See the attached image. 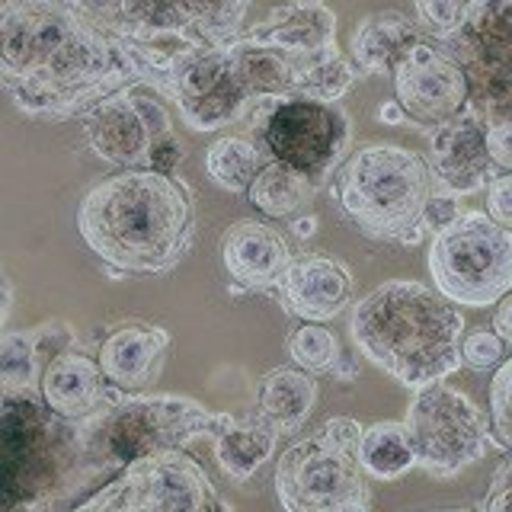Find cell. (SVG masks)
<instances>
[{"label": "cell", "instance_id": "obj_25", "mask_svg": "<svg viewBox=\"0 0 512 512\" xmlns=\"http://www.w3.org/2000/svg\"><path fill=\"white\" fill-rule=\"evenodd\" d=\"M317 404V381L314 375L301 372V368H272L260 378L256 388V416L279 432V436H292L298 432Z\"/></svg>", "mask_w": 512, "mask_h": 512}, {"label": "cell", "instance_id": "obj_8", "mask_svg": "<svg viewBox=\"0 0 512 512\" xmlns=\"http://www.w3.org/2000/svg\"><path fill=\"white\" fill-rule=\"evenodd\" d=\"M362 426L333 416L314 436L292 442L276 464V496L285 512H372L359 464Z\"/></svg>", "mask_w": 512, "mask_h": 512}, {"label": "cell", "instance_id": "obj_44", "mask_svg": "<svg viewBox=\"0 0 512 512\" xmlns=\"http://www.w3.org/2000/svg\"><path fill=\"white\" fill-rule=\"evenodd\" d=\"M448 512H464V509H448Z\"/></svg>", "mask_w": 512, "mask_h": 512}, {"label": "cell", "instance_id": "obj_28", "mask_svg": "<svg viewBox=\"0 0 512 512\" xmlns=\"http://www.w3.org/2000/svg\"><path fill=\"white\" fill-rule=\"evenodd\" d=\"M359 464L375 480H397L400 474H407L416 464L407 426L394 420L368 426L359 442Z\"/></svg>", "mask_w": 512, "mask_h": 512}, {"label": "cell", "instance_id": "obj_42", "mask_svg": "<svg viewBox=\"0 0 512 512\" xmlns=\"http://www.w3.org/2000/svg\"><path fill=\"white\" fill-rule=\"evenodd\" d=\"M10 301H13V288L10 279L4 276V269H0V327H4V320L10 314Z\"/></svg>", "mask_w": 512, "mask_h": 512}, {"label": "cell", "instance_id": "obj_32", "mask_svg": "<svg viewBox=\"0 0 512 512\" xmlns=\"http://www.w3.org/2000/svg\"><path fill=\"white\" fill-rule=\"evenodd\" d=\"M490 429L496 445L512 452V359H506L490 381Z\"/></svg>", "mask_w": 512, "mask_h": 512}, {"label": "cell", "instance_id": "obj_27", "mask_svg": "<svg viewBox=\"0 0 512 512\" xmlns=\"http://www.w3.org/2000/svg\"><path fill=\"white\" fill-rule=\"evenodd\" d=\"M314 196H317V186L308 176H301L298 170L285 164H276V160H269L260 170V176L253 180V186L247 189L250 205H256L272 221L301 215L304 208L314 202Z\"/></svg>", "mask_w": 512, "mask_h": 512}, {"label": "cell", "instance_id": "obj_34", "mask_svg": "<svg viewBox=\"0 0 512 512\" xmlns=\"http://www.w3.org/2000/svg\"><path fill=\"white\" fill-rule=\"evenodd\" d=\"M503 340L493 333V327H474L468 336L461 340V362L471 368H493L503 362Z\"/></svg>", "mask_w": 512, "mask_h": 512}, {"label": "cell", "instance_id": "obj_21", "mask_svg": "<svg viewBox=\"0 0 512 512\" xmlns=\"http://www.w3.org/2000/svg\"><path fill=\"white\" fill-rule=\"evenodd\" d=\"M170 352V333L148 324H122L106 333L96 352V365H100L109 388L119 394H135L151 388V384L164 372Z\"/></svg>", "mask_w": 512, "mask_h": 512}, {"label": "cell", "instance_id": "obj_41", "mask_svg": "<svg viewBox=\"0 0 512 512\" xmlns=\"http://www.w3.org/2000/svg\"><path fill=\"white\" fill-rule=\"evenodd\" d=\"M314 231H317V218H314V215H298V218L292 221V234H295L298 240L314 237Z\"/></svg>", "mask_w": 512, "mask_h": 512}, {"label": "cell", "instance_id": "obj_12", "mask_svg": "<svg viewBox=\"0 0 512 512\" xmlns=\"http://www.w3.org/2000/svg\"><path fill=\"white\" fill-rule=\"evenodd\" d=\"M71 512H231L208 474L183 452L128 464Z\"/></svg>", "mask_w": 512, "mask_h": 512}, {"label": "cell", "instance_id": "obj_17", "mask_svg": "<svg viewBox=\"0 0 512 512\" xmlns=\"http://www.w3.org/2000/svg\"><path fill=\"white\" fill-rule=\"evenodd\" d=\"M426 167L439 196H471L493 183L496 167L487 154L484 119L471 106L432 132Z\"/></svg>", "mask_w": 512, "mask_h": 512}, {"label": "cell", "instance_id": "obj_1", "mask_svg": "<svg viewBox=\"0 0 512 512\" xmlns=\"http://www.w3.org/2000/svg\"><path fill=\"white\" fill-rule=\"evenodd\" d=\"M141 80L138 64L74 4L0 0V87L32 116L90 112Z\"/></svg>", "mask_w": 512, "mask_h": 512}, {"label": "cell", "instance_id": "obj_4", "mask_svg": "<svg viewBox=\"0 0 512 512\" xmlns=\"http://www.w3.org/2000/svg\"><path fill=\"white\" fill-rule=\"evenodd\" d=\"M349 336L368 362L410 391L442 384L464 365L461 311L413 279L381 282L352 304Z\"/></svg>", "mask_w": 512, "mask_h": 512}, {"label": "cell", "instance_id": "obj_43", "mask_svg": "<svg viewBox=\"0 0 512 512\" xmlns=\"http://www.w3.org/2000/svg\"><path fill=\"white\" fill-rule=\"evenodd\" d=\"M378 119H381L384 125H400L407 116H404V109H400V106L391 100V103H384V106L378 109Z\"/></svg>", "mask_w": 512, "mask_h": 512}, {"label": "cell", "instance_id": "obj_11", "mask_svg": "<svg viewBox=\"0 0 512 512\" xmlns=\"http://www.w3.org/2000/svg\"><path fill=\"white\" fill-rule=\"evenodd\" d=\"M407 436L416 464L432 477H455L487 455L490 426L474 400L448 384L416 391L407 407Z\"/></svg>", "mask_w": 512, "mask_h": 512}, {"label": "cell", "instance_id": "obj_36", "mask_svg": "<svg viewBox=\"0 0 512 512\" xmlns=\"http://www.w3.org/2000/svg\"><path fill=\"white\" fill-rule=\"evenodd\" d=\"M487 215L493 224L512 234V173L493 176V183L487 186Z\"/></svg>", "mask_w": 512, "mask_h": 512}, {"label": "cell", "instance_id": "obj_22", "mask_svg": "<svg viewBox=\"0 0 512 512\" xmlns=\"http://www.w3.org/2000/svg\"><path fill=\"white\" fill-rule=\"evenodd\" d=\"M247 39L279 48L298 68H308L317 58L336 52V13L324 4H285L276 7L263 23H256Z\"/></svg>", "mask_w": 512, "mask_h": 512}, {"label": "cell", "instance_id": "obj_26", "mask_svg": "<svg viewBox=\"0 0 512 512\" xmlns=\"http://www.w3.org/2000/svg\"><path fill=\"white\" fill-rule=\"evenodd\" d=\"M279 432L272 429L263 416H231V423L215 439V458L218 468L228 474L234 484H247V480L263 468L272 458Z\"/></svg>", "mask_w": 512, "mask_h": 512}, {"label": "cell", "instance_id": "obj_19", "mask_svg": "<svg viewBox=\"0 0 512 512\" xmlns=\"http://www.w3.org/2000/svg\"><path fill=\"white\" fill-rule=\"evenodd\" d=\"M352 288L356 279L346 263L324 253H298L276 292L292 314L304 317L308 324H324L349 308Z\"/></svg>", "mask_w": 512, "mask_h": 512}, {"label": "cell", "instance_id": "obj_31", "mask_svg": "<svg viewBox=\"0 0 512 512\" xmlns=\"http://www.w3.org/2000/svg\"><path fill=\"white\" fill-rule=\"evenodd\" d=\"M285 352L292 365L308 375H333V368L343 359L340 343L324 324H301L295 333H288Z\"/></svg>", "mask_w": 512, "mask_h": 512}, {"label": "cell", "instance_id": "obj_37", "mask_svg": "<svg viewBox=\"0 0 512 512\" xmlns=\"http://www.w3.org/2000/svg\"><path fill=\"white\" fill-rule=\"evenodd\" d=\"M484 512H512V458L493 471L490 490L484 496Z\"/></svg>", "mask_w": 512, "mask_h": 512}, {"label": "cell", "instance_id": "obj_23", "mask_svg": "<svg viewBox=\"0 0 512 512\" xmlns=\"http://www.w3.org/2000/svg\"><path fill=\"white\" fill-rule=\"evenodd\" d=\"M420 42V26L400 10H378L359 20L349 39V55L362 74H394L397 61Z\"/></svg>", "mask_w": 512, "mask_h": 512}, {"label": "cell", "instance_id": "obj_30", "mask_svg": "<svg viewBox=\"0 0 512 512\" xmlns=\"http://www.w3.org/2000/svg\"><path fill=\"white\" fill-rule=\"evenodd\" d=\"M352 84H356V64L336 48V52L317 58L308 68H301L298 96L317 103H340Z\"/></svg>", "mask_w": 512, "mask_h": 512}, {"label": "cell", "instance_id": "obj_2", "mask_svg": "<svg viewBox=\"0 0 512 512\" xmlns=\"http://www.w3.org/2000/svg\"><path fill=\"white\" fill-rule=\"evenodd\" d=\"M87 247L122 272H167L196 234L189 189L164 173L122 170L96 183L77 208Z\"/></svg>", "mask_w": 512, "mask_h": 512}, {"label": "cell", "instance_id": "obj_3", "mask_svg": "<svg viewBox=\"0 0 512 512\" xmlns=\"http://www.w3.org/2000/svg\"><path fill=\"white\" fill-rule=\"evenodd\" d=\"M93 477L84 423L48 410L39 381L0 375V512H61Z\"/></svg>", "mask_w": 512, "mask_h": 512}, {"label": "cell", "instance_id": "obj_5", "mask_svg": "<svg viewBox=\"0 0 512 512\" xmlns=\"http://www.w3.org/2000/svg\"><path fill=\"white\" fill-rule=\"evenodd\" d=\"M138 64L141 80H154L192 48H228L240 39L247 4H167V0H112L74 4Z\"/></svg>", "mask_w": 512, "mask_h": 512}, {"label": "cell", "instance_id": "obj_29", "mask_svg": "<svg viewBox=\"0 0 512 512\" xmlns=\"http://www.w3.org/2000/svg\"><path fill=\"white\" fill-rule=\"evenodd\" d=\"M269 164L260 144L244 135H221L212 148L205 151L208 176L228 192H247L260 170Z\"/></svg>", "mask_w": 512, "mask_h": 512}, {"label": "cell", "instance_id": "obj_7", "mask_svg": "<svg viewBox=\"0 0 512 512\" xmlns=\"http://www.w3.org/2000/svg\"><path fill=\"white\" fill-rule=\"evenodd\" d=\"M231 413H212L189 397H128L84 423L87 458L96 474L125 471L128 464L180 452L192 439L221 436Z\"/></svg>", "mask_w": 512, "mask_h": 512}, {"label": "cell", "instance_id": "obj_16", "mask_svg": "<svg viewBox=\"0 0 512 512\" xmlns=\"http://www.w3.org/2000/svg\"><path fill=\"white\" fill-rule=\"evenodd\" d=\"M170 116L151 96L116 93L84 116V135L93 154L125 170H148L154 144L170 135Z\"/></svg>", "mask_w": 512, "mask_h": 512}, {"label": "cell", "instance_id": "obj_9", "mask_svg": "<svg viewBox=\"0 0 512 512\" xmlns=\"http://www.w3.org/2000/svg\"><path fill=\"white\" fill-rule=\"evenodd\" d=\"M429 276L448 304L493 308L512 292V234L484 212H461L432 237Z\"/></svg>", "mask_w": 512, "mask_h": 512}, {"label": "cell", "instance_id": "obj_20", "mask_svg": "<svg viewBox=\"0 0 512 512\" xmlns=\"http://www.w3.org/2000/svg\"><path fill=\"white\" fill-rule=\"evenodd\" d=\"M292 260L288 240L266 221H234L221 237V263L244 292H276Z\"/></svg>", "mask_w": 512, "mask_h": 512}, {"label": "cell", "instance_id": "obj_6", "mask_svg": "<svg viewBox=\"0 0 512 512\" xmlns=\"http://www.w3.org/2000/svg\"><path fill=\"white\" fill-rule=\"evenodd\" d=\"M429 199L426 160L397 144H365L336 173L340 212L375 240H404L423 228Z\"/></svg>", "mask_w": 512, "mask_h": 512}, {"label": "cell", "instance_id": "obj_18", "mask_svg": "<svg viewBox=\"0 0 512 512\" xmlns=\"http://www.w3.org/2000/svg\"><path fill=\"white\" fill-rule=\"evenodd\" d=\"M39 394L45 407L68 423H87L122 400L116 388H109L96 359L84 356L80 349H64L48 359L39 378Z\"/></svg>", "mask_w": 512, "mask_h": 512}, {"label": "cell", "instance_id": "obj_24", "mask_svg": "<svg viewBox=\"0 0 512 512\" xmlns=\"http://www.w3.org/2000/svg\"><path fill=\"white\" fill-rule=\"evenodd\" d=\"M228 55H231L240 87L247 90L253 106L269 103V100H285V96H298L301 68L288 55H282L279 48H269V45L240 36L237 42L228 45Z\"/></svg>", "mask_w": 512, "mask_h": 512}, {"label": "cell", "instance_id": "obj_15", "mask_svg": "<svg viewBox=\"0 0 512 512\" xmlns=\"http://www.w3.org/2000/svg\"><path fill=\"white\" fill-rule=\"evenodd\" d=\"M394 103L416 125L439 128L468 109V80L448 48L416 42L394 68Z\"/></svg>", "mask_w": 512, "mask_h": 512}, {"label": "cell", "instance_id": "obj_35", "mask_svg": "<svg viewBox=\"0 0 512 512\" xmlns=\"http://www.w3.org/2000/svg\"><path fill=\"white\" fill-rule=\"evenodd\" d=\"M484 138H487V154L493 160V167L512 173V116L487 119Z\"/></svg>", "mask_w": 512, "mask_h": 512}, {"label": "cell", "instance_id": "obj_39", "mask_svg": "<svg viewBox=\"0 0 512 512\" xmlns=\"http://www.w3.org/2000/svg\"><path fill=\"white\" fill-rule=\"evenodd\" d=\"M461 218V212H458V202L452 199V196H439V192H432V199H429V205H426V215H423V228H429V231H445L448 224L452 221H458Z\"/></svg>", "mask_w": 512, "mask_h": 512}, {"label": "cell", "instance_id": "obj_33", "mask_svg": "<svg viewBox=\"0 0 512 512\" xmlns=\"http://www.w3.org/2000/svg\"><path fill=\"white\" fill-rule=\"evenodd\" d=\"M464 10L468 4H458V0H420L416 4V20L426 32H432L436 39H452L455 29L464 20Z\"/></svg>", "mask_w": 512, "mask_h": 512}, {"label": "cell", "instance_id": "obj_14", "mask_svg": "<svg viewBox=\"0 0 512 512\" xmlns=\"http://www.w3.org/2000/svg\"><path fill=\"white\" fill-rule=\"evenodd\" d=\"M151 84L180 106V116L196 132L228 128L256 109L247 90L240 87L228 48H192Z\"/></svg>", "mask_w": 512, "mask_h": 512}, {"label": "cell", "instance_id": "obj_13", "mask_svg": "<svg viewBox=\"0 0 512 512\" xmlns=\"http://www.w3.org/2000/svg\"><path fill=\"white\" fill-rule=\"evenodd\" d=\"M445 45L468 80V106L477 116H512V0L468 4Z\"/></svg>", "mask_w": 512, "mask_h": 512}, {"label": "cell", "instance_id": "obj_40", "mask_svg": "<svg viewBox=\"0 0 512 512\" xmlns=\"http://www.w3.org/2000/svg\"><path fill=\"white\" fill-rule=\"evenodd\" d=\"M493 333L500 336L503 343L512 346V295L500 301V308L493 314Z\"/></svg>", "mask_w": 512, "mask_h": 512}, {"label": "cell", "instance_id": "obj_38", "mask_svg": "<svg viewBox=\"0 0 512 512\" xmlns=\"http://www.w3.org/2000/svg\"><path fill=\"white\" fill-rule=\"evenodd\" d=\"M183 164V144L173 132L160 138L154 148H151V157H148V170L151 173H164V176H173V170Z\"/></svg>", "mask_w": 512, "mask_h": 512}, {"label": "cell", "instance_id": "obj_10", "mask_svg": "<svg viewBox=\"0 0 512 512\" xmlns=\"http://www.w3.org/2000/svg\"><path fill=\"white\" fill-rule=\"evenodd\" d=\"M250 119L260 151L276 164L308 176L317 189L349 160L352 119L340 103L285 96L260 103Z\"/></svg>", "mask_w": 512, "mask_h": 512}]
</instances>
